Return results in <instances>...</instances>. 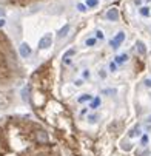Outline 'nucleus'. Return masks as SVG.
Instances as JSON below:
<instances>
[{"label": "nucleus", "instance_id": "1", "mask_svg": "<svg viewBox=\"0 0 151 156\" xmlns=\"http://www.w3.org/2000/svg\"><path fill=\"white\" fill-rule=\"evenodd\" d=\"M0 156H62L48 130L26 116L0 119Z\"/></svg>", "mask_w": 151, "mask_h": 156}, {"label": "nucleus", "instance_id": "2", "mask_svg": "<svg viewBox=\"0 0 151 156\" xmlns=\"http://www.w3.org/2000/svg\"><path fill=\"white\" fill-rule=\"evenodd\" d=\"M22 74L9 39L0 31V85H6Z\"/></svg>", "mask_w": 151, "mask_h": 156}, {"label": "nucleus", "instance_id": "3", "mask_svg": "<svg viewBox=\"0 0 151 156\" xmlns=\"http://www.w3.org/2000/svg\"><path fill=\"white\" fill-rule=\"evenodd\" d=\"M51 43H53V37H51V34H45V36L40 39V42H39V48L45 50V48L51 47Z\"/></svg>", "mask_w": 151, "mask_h": 156}, {"label": "nucleus", "instance_id": "4", "mask_svg": "<svg viewBox=\"0 0 151 156\" xmlns=\"http://www.w3.org/2000/svg\"><path fill=\"white\" fill-rule=\"evenodd\" d=\"M123 39H125V34H123V33H117V36H116V37H114V39L110 42V43H111V47H113V48H117Z\"/></svg>", "mask_w": 151, "mask_h": 156}, {"label": "nucleus", "instance_id": "5", "mask_svg": "<svg viewBox=\"0 0 151 156\" xmlns=\"http://www.w3.org/2000/svg\"><path fill=\"white\" fill-rule=\"evenodd\" d=\"M19 51H20V56H22V57H28V56L31 54V48H29L28 43H22Z\"/></svg>", "mask_w": 151, "mask_h": 156}, {"label": "nucleus", "instance_id": "6", "mask_svg": "<svg viewBox=\"0 0 151 156\" xmlns=\"http://www.w3.org/2000/svg\"><path fill=\"white\" fill-rule=\"evenodd\" d=\"M106 19H110V20H114V22H116V20L119 19V11H117V9H114V8H113V9H110V11L106 12Z\"/></svg>", "mask_w": 151, "mask_h": 156}, {"label": "nucleus", "instance_id": "7", "mask_svg": "<svg viewBox=\"0 0 151 156\" xmlns=\"http://www.w3.org/2000/svg\"><path fill=\"white\" fill-rule=\"evenodd\" d=\"M68 31H70V25H65L60 31H59V39H62V37H65L68 34Z\"/></svg>", "mask_w": 151, "mask_h": 156}, {"label": "nucleus", "instance_id": "8", "mask_svg": "<svg viewBox=\"0 0 151 156\" xmlns=\"http://www.w3.org/2000/svg\"><path fill=\"white\" fill-rule=\"evenodd\" d=\"M136 47H137V50H139V53H140V54H145V53H146V50H145V45H143V42H140V40H139V42L136 43Z\"/></svg>", "mask_w": 151, "mask_h": 156}, {"label": "nucleus", "instance_id": "9", "mask_svg": "<svg viewBox=\"0 0 151 156\" xmlns=\"http://www.w3.org/2000/svg\"><path fill=\"white\" fill-rule=\"evenodd\" d=\"M126 59H128V56H126V54H120V56H117V57H116V62H117V63H122V62H125Z\"/></svg>", "mask_w": 151, "mask_h": 156}, {"label": "nucleus", "instance_id": "10", "mask_svg": "<svg viewBox=\"0 0 151 156\" xmlns=\"http://www.w3.org/2000/svg\"><path fill=\"white\" fill-rule=\"evenodd\" d=\"M96 5H97V0H86V6L88 8H93Z\"/></svg>", "mask_w": 151, "mask_h": 156}, {"label": "nucleus", "instance_id": "11", "mask_svg": "<svg viewBox=\"0 0 151 156\" xmlns=\"http://www.w3.org/2000/svg\"><path fill=\"white\" fill-rule=\"evenodd\" d=\"M74 53H76V50H68L67 53L63 54V59H68V57H70V56H73Z\"/></svg>", "mask_w": 151, "mask_h": 156}, {"label": "nucleus", "instance_id": "12", "mask_svg": "<svg viewBox=\"0 0 151 156\" xmlns=\"http://www.w3.org/2000/svg\"><path fill=\"white\" fill-rule=\"evenodd\" d=\"M90 99H91V96H90V94H83V96L79 99V102H85V101H90Z\"/></svg>", "mask_w": 151, "mask_h": 156}, {"label": "nucleus", "instance_id": "13", "mask_svg": "<svg viewBox=\"0 0 151 156\" xmlns=\"http://www.w3.org/2000/svg\"><path fill=\"white\" fill-rule=\"evenodd\" d=\"M140 14H142V16H145V17H146V16H148V14H149V11H148V8H142V9H140Z\"/></svg>", "mask_w": 151, "mask_h": 156}, {"label": "nucleus", "instance_id": "14", "mask_svg": "<svg viewBox=\"0 0 151 156\" xmlns=\"http://www.w3.org/2000/svg\"><path fill=\"white\" fill-rule=\"evenodd\" d=\"M94 43H96V39H88L86 40V45H90V47H93Z\"/></svg>", "mask_w": 151, "mask_h": 156}, {"label": "nucleus", "instance_id": "15", "mask_svg": "<svg viewBox=\"0 0 151 156\" xmlns=\"http://www.w3.org/2000/svg\"><path fill=\"white\" fill-rule=\"evenodd\" d=\"M100 104V99H94V102H93V105H91V108H96L97 105Z\"/></svg>", "mask_w": 151, "mask_h": 156}, {"label": "nucleus", "instance_id": "16", "mask_svg": "<svg viewBox=\"0 0 151 156\" xmlns=\"http://www.w3.org/2000/svg\"><path fill=\"white\" fill-rule=\"evenodd\" d=\"M77 8H79V11H82V12H83V11H86V6H85V5H82V3H80Z\"/></svg>", "mask_w": 151, "mask_h": 156}, {"label": "nucleus", "instance_id": "17", "mask_svg": "<svg viewBox=\"0 0 151 156\" xmlns=\"http://www.w3.org/2000/svg\"><path fill=\"white\" fill-rule=\"evenodd\" d=\"M96 36H97V39H103V33H102V31H97Z\"/></svg>", "mask_w": 151, "mask_h": 156}, {"label": "nucleus", "instance_id": "18", "mask_svg": "<svg viewBox=\"0 0 151 156\" xmlns=\"http://www.w3.org/2000/svg\"><path fill=\"white\" fill-rule=\"evenodd\" d=\"M110 70L111 71H116V63H110Z\"/></svg>", "mask_w": 151, "mask_h": 156}, {"label": "nucleus", "instance_id": "19", "mask_svg": "<svg viewBox=\"0 0 151 156\" xmlns=\"http://www.w3.org/2000/svg\"><path fill=\"white\" fill-rule=\"evenodd\" d=\"M83 77H90V71H85L83 73Z\"/></svg>", "mask_w": 151, "mask_h": 156}, {"label": "nucleus", "instance_id": "20", "mask_svg": "<svg viewBox=\"0 0 151 156\" xmlns=\"http://www.w3.org/2000/svg\"><path fill=\"white\" fill-rule=\"evenodd\" d=\"M3 23H5V22H3L2 19H0V27H3Z\"/></svg>", "mask_w": 151, "mask_h": 156}, {"label": "nucleus", "instance_id": "21", "mask_svg": "<svg viewBox=\"0 0 151 156\" xmlns=\"http://www.w3.org/2000/svg\"><path fill=\"white\" fill-rule=\"evenodd\" d=\"M146 85H148V87H151V80H146Z\"/></svg>", "mask_w": 151, "mask_h": 156}, {"label": "nucleus", "instance_id": "22", "mask_svg": "<svg viewBox=\"0 0 151 156\" xmlns=\"http://www.w3.org/2000/svg\"><path fill=\"white\" fill-rule=\"evenodd\" d=\"M0 14H2V16H3V9H0Z\"/></svg>", "mask_w": 151, "mask_h": 156}]
</instances>
